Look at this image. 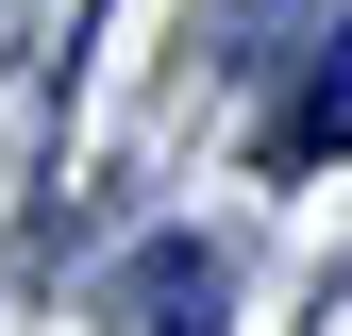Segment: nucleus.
Returning <instances> with one entry per match:
<instances>
[{
	"label": "nucleus",
	"mask_w": 352,
	"mask_h": 336,
	"mask_svg": "<svg viewBox=\"0 0 352 336\" xmlns=\"http://www.w3.org/2000/svg\"><path fill=\"white\" fill-rule=\"evenodd\" d=\"M336 151H352V17L302 34V84L252 118V168H285V185H302V168H336Z\"/></svg>",
	"instance_id": "1"
},
{
	"label": "nucleus",
	"mask_w": 352,
	"mask_h": 336,
	"mask_svg": "<svg viewBox=\"0 0 352 336\" xmlns=\"http://www.w3.org/2000/svg\"><path fill=\"white\" fill-rule=\"evenodd\" d=\"M101 319H118V336H218V252H201V235H151L135 269L101 286Z\"/></svg>",
	"instance_id": "2"
}]
</instances>
